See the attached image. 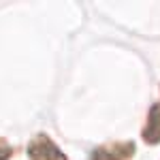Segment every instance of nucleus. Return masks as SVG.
I'll list each match as a JSON object with an SVG mask.
<instances>
[{"label": "nucleus", "mask_w": 160, "mask_h": 160, "mask_svg": "<svg viewBox=\"0 0 160 160\" xmlns=\"http://www.w3.org/2000/svg\"><path fill=\"white\" fill-rule=\"evenodd\" d=\"M28 158L30 160H66V154L45 132H38L28 143Z\"/></svg>", "instance_id": "f257e3e1"}, {"label": "nucleus", "mask_w": 160, "mask_h": 160, "mask_svg": "<svg viewBox=\"0 0 160 160\" xmlns=\"http://www.w3.org/2000/svg\"><path fill=\"white\" fill-rule=\"evenodd\" d=\"M135 141H113L90 154V160H130L135 156Z\"/></svg>", "instance_id": "f03ea898"}, {"label": "nucleus", "mask_w": 160, "mask_h": 160, "mask_svg": "<svg viewBox=\"0 0 160 160\" xmlns=\"http://www.w3.org/2000/svg\"><path fill=\"white\" fill-rule=\"evenodd\" d=\"M143 141L148 145H158L160 143V102L152 105L149 107V113H148V122L143 126Z\"/></svg>", "instance_id": "7ed1b4c3"}, {"label": "nucleus", "mask_w": 160, "mask_h": 160, "mask_svg": "<svg viewBox=\"0 0 160 160\" xmlns=\"http://www.w3.org/2000/svg\"><path fill=\"white\" fill-rule=\"evenodd\" d=\"M13 156V149H11V145L0 137V160H9Z\"/></svg>", "instance_id": "20e7f679"}]
</instances>
